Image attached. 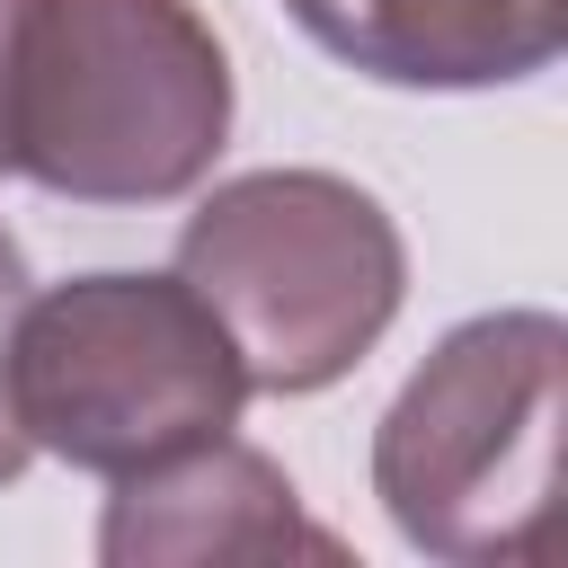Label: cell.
I'll use <instances>...</instances> for the list:
<instances>
[{"mask_svg": "<svg viewBox=\"0 0 568 568\" xmlns=\"http://www.w3.org/2000/svg\"><path fill=\"white\" fill-rule=\"evenodd\" d=\"M231 133V62L186 0H27L9 169L71 204H169Z\"/></svg>", "mask_w": 568, "mask_h": 568, "instance_id": "obj_1", "label": "cell"}, {"mask_svg": "<svg viewBox=\"0 0 568 568\" xmlns=\"http://www.w3.org/2000/svg\"><path fill=\"white\" fill-rule=\"evenodd\" d=\"M568 328L550 311L462 320L390 399L373 435V497L399 541L453 568L550 559V462H559Z\"/></svg>", "mask_w": 568, "mask_h": 568, "instance_id": "obj_2", "label": "cell"}, {"mask_svg": "<svg viewBox=\"0 0 568 568\" xmlns=\"http://www.w3.org/2000/svg\"><path fill=\"white\" fill-rule=\"evenodd\" d=\"M178 275L222 320L248 390L302 399L364 364V346L399 311L408 257L390 213L355 178L257 169L186 213Z\"/></svg>", "mask_w": 568, "mask_h": 568, "instance_id": "obj_3", "label": "cell"}, {"mask_svg": "<svg viewBox=\"0 0 568 568\" xmlns=\"http://www.w3.org/2000/svg\"><path fill=\"white\" fill-rule=\"evenodd\" d=\"M9 390L27 444L124 479L204 435H231L248 373L186 275H71L27 293Z\"/></svg>", "mask_w": 568, "mask_h": 568, "instance_id": "obj_4", "label": "cell"}, {"mask_svg": "<svg viewBox=\"0 0 568 568\" xmlns=\"http://www.w3.org/2000/svg\"><path fill=\"white\" fill-rule=\"evenodd\" d=\"M106 568H195V559H346L337 532H320L293 497V479L231 444L204 435L151 470H124L98 524Z\"/></svg>", "mask_w": 568, "mask_h": 568, "instance_id": "obj_5", "label": "cell"}, {"mask_svg": "<svg viewBox=\"0 0 568 568\" xmlns=\"http://www.w3.org/2000/svg\"><path fill=\"white\" fill-rule=\"evenodd\" d=\"M311 44L390 89H506L559 62L568 0H284Z\"/></svg>", "mask_w": 568, "mask_h": 568, "instance_id": "obj_6", "label": "cell"}, {"mask_svg": "<svg viewBox=\"0 0 568 568\" xmlns=\"http://www.w3.org/2000/svg\"><path fill=\"white\" fill-rule=\"evenodd\" d=\"M18 311H27V257H18V240L0 231V488L27 470V426H18V390H9V355H18Z\"/></svg>", "mask_w": 568, "mask_h": 568, "instance_id": "obj_7", "label": "cell"}, {"mask_svg": "<svg viewBox=\"0 0 568 568\" xmlns=\"http://www.w3.org/2000/svg\"><path fill=\"white\" fill-rule=\"evenodd\" d=\"M18 18H27V0H0V169H9V62H18Z\"/></svg>", "mask_w": 568, "mask_h": 568, "instance_id": "obj_8", "label": "cell"}]
</instances>
